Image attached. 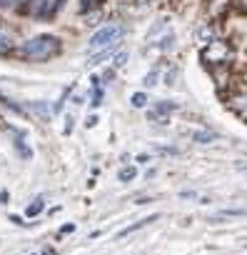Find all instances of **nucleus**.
I'll list each match as a JSON object with an SVG mask.
<instances>
[{"label": "nucleus", "instance_id": "obj_14", "mask_svg": "<svg viewBox=\"0 0 247 255\" xmlns=\"http://www.w3.org/2000/svg\"><path fill=\"white\" fill-rule=\"evenodd\" d=\"M130 103H133V108H145V105H148V95H145V93H135V95L130 98Z\"/></svg>", "mask_w": 247, "mask_h": 255}, {"label": "nucleus", "instance_id": "obj_8", "mask_svg": "<svg viewBox=\"0 0 247 255\" xmlns=\"http://www.w3.org/2000/svg\"><path fill=\"white\" fill-rule=\"evenodd\" d=\"M155 220H160V215H148V218H143V220H138V223H133V225H128V228H122V230L117 233V238H125V235H130V233H138L140 228H145V225H150V223H155Z\"/></svg>", "mask_w": 247, "mask_h": 255}, {"label": "nucleus", "instance_id": "obj_3", "mask_svg": "<svg viewBox=\"0 0 247 255\" xmlns=\"http://www.w3.org/2000/svg\"><path fill=\"white\" fill-rule=\"evenodd\" d=\"M225 98V105L230 113H235L237 118H242L247 123V85L245 83H237V85H230L227 93L222 95Z\"/></svg>", "mask_w": 247, "mask_h": 255}, {"label": "nucleus", "instance_id": "obj_1", "mask_svg": "<svg viewBox=\"0 0 247 255\" xmlns=\"http://www.w3.org/2000/svg\"><path fill=\"white\" fill-rule=\"evenodd\" d=\"M63 53V40L58 35H35V38H28L23 40L18 48H15V58L25 60V63H48L53 58H58Z\"/></svg>", "mask_w": 247, "mask_h": 255}, {"label": "nucleus", "instance_id": "obj_5", "mask_svg": "<svg viewBox=\"0 0 247 255\" xmlns=\"http://www.w3.org/2000/svg\"><path fill=\"white\" fill-rule=\"evenodd\" d=\"M18 43H15V33L0 25V58H10L15 53Z\"/></svg>", "mask_w": 247, "mask_h": 255}, {"label": "nucleus", "instance_id": "obj_12", "mask_svg": "<svg viewBox=\"0 0 247 255\" xmlns=\"http://www.w3.org/2000/svg\"><path fill=\"white\" fill-rule=\"evenodd\" d=\"M43 208H45V203H43V198H35L30 205H28V210H25V215L28 218H35V215H40L43 213Z\"/></svg>", "mask_w": 247, "mask_h": 255}, {"label": "nucleus", "instance_id": "obj_13", "mask_svg": "<svg viewBox=\"0 0 247 255\" xmlns=\"http://www.w3.org/2000/svg\"><path fill=\"white\" fill-rule=\"evenodd\" d=\"M192 138L197 143H212L217 138V133H212V130H197V133H192Z\"/></svg>", "mask_w": 247, "mask_h": 255}, {"label": "nucleus", "instance_id": "obj_16", "mask_svg": "<svg viewBox=\"0 0 247 255\" xmlns=\"http://www.w3.org/2000/svg\"><path fill=\"white\" fill-rule=\"evenodd\" d=\"M175 108H177L175 103H158V105H155L153 110H155V113H165V115H167V113H172Z\"/></svg>", "mask_w": 247, "mask_h": 255}, {"label": "nucleus", "instance_id": "obj_11", "mask_svg": "<svg viewBox=\"0 0 247 255\" xmlns=\"http://www.w3.org/2000/svg\"><path fill=\"white\" fill-rule=\"evenodd\" d=\"M135 175H138V168H135V165H128V168H122V170L117 173V180L130 183V180H135Z\"/></svg>", "mask_w": 247, "mask_h": 255}, {"label": "nucleus", "instance_id": "obj_6", "mask_svg": "<svg viewBox=\"0 0 247 255\" xmlns=\"http://www.w3.org/2000/svg\"><path fill=\"white\" fill-rule=\"evenodd\" d=\"M5 130L13 133V138H15V150L20 153V158H23V160H30V158H33V150L25 145V130H18V128H10V125H5Z\"/></svg>", "mask_w": 247, "mask_h": 255}, {"label": "nucleus", "instance_id": "obj_9", "mask_svg": "<svg viewBox=\"0 0 247 255\" xmlns=\"http://www.w3.org/2000/svg\"><path fill=\"white\" fill-rule=\"evenodd\" d=\"M222 218H247V210H242V208H222L217 215H212L210 220L212 223H220Z\"/></svg>", "mask_w": 247, "mask_h": 255}, {"label": "nucleus", "instance_id": "obj_21", "mask_svg": "<svg viewBox=\"0 0 247 255\" xmlns=\"http://www.w3.org/2000/svg\"><path fill=\"white\" fill-rule=\"evenodd\" d=\"M138 163H140V165H148V163H150V155H138Z\"/></svg>", "mask_w": 247, "mask_h": 255}, {"label": "nucleus", "instance_id": "obj_7", "mask_svg": "<svg viewBox=\"0 0 247 255\" xmlns=\"http://www.w3.org/2000/svg\"><path fill=\"white\" fill-rule=\"evenodd\" d=\"M28 110H33L43 123H48V120H50V115H53L50 105H48V103H43V100H33V103H28Z\"/></svg>", "mask_w": 247, "mask_h": 255}, {"label": "nucleus", "instance_id": "obj_20", "mask_svg": "<svg viewBox=\"0 0 247 255\" xmlns=\"http://www.w3.org/2000/svg\"><path fill=\"white\" fill-rule=\"evenodd\" d=\"M65 120H68V123H65V135H68V133H73V115H68Z\"/></svg>", "mask_w": 247, "mask_h": 255}, {"label": "nucleus", "instance_id": "obj_23", "mask_svg": "<svg viewBox=\"0 0 247 255\" xmlns=\"http://www.w3.org/2000/svg\"><path fill=\"white\" fill-rule=\"evenodd\" d=\"M0 203H8V190H0Z\"/></svg>", "mask_w": 247, "mask_h": 255}, {"label": "nucleus", "instance_id": "obj_17", "mask_svg": "<svg viewBox=\"0 0 247 255\" xmlns=\"http://www.w3.org/2000/svg\"><path fill=\"white\" fill-rule=\"evenodd\" d=\"M158 75H160L158 70H153V73H148V75H145V80H143V83H145V88H153V85L158 83Z\"/></svg>", "mask_w": 247, "mask_h": 255}, {"label": "nucleus", "instance_id": "obj_19", "mask_svg": "<svg viewBox=\"0 0 247 255\" xmlns=\"http://www.w3.org/2000/svg\"><path fill=\"white\" fill-rule=\"evenodd\" d=\"M73 230H75V225H73V223H68V225H63V228H60V235H68V233H73Z\"/></svg>", "mask_w": 247, "mask_h": 255}, {"label": "nucleus", "instance_id": "obj_25", "mask_svg": "<svg viewBox=\"0 0 247 255\" xmlns=\"http://www.w3.org/2000/svg\"><path fill=\"white\" fill-rule=\"evenodd\" d=\"M33 255H38V253H33Z\"/></svg>", "mask_w": 247, "mask_h": 255}, {"label": "nucleus", "instance_id": "obj_18", "mask_svg": "<svg viewBox=\"0 0 247 255\" xmlns=\"http://www.w3.org/2000/svg\"><path fill=\"white\" fill-rule=\"evenodd\" d=\"M125 60H128V53H120V55H115V68H120Z\"/></svg>", "mask_w": 247, "mask_h": 255}, {"label": "nucleus", "instance_id": "obj_24", "mask_svg": "<svg viewBox=\"0 0 247 255\" xmlns=\"http://www.w3.org/2000/svg\"><path fill=\"white\" fill-rule=\"evenodd\" d=\"M95 123H97V118H95V115H90V118H87V128H92Z\"/></svg>", "mask_w": 247, "mask_h": 255}, {"label": "nucleus", "instance_id": "obj_2", "mask_svg": "<svg viewBox=\"0 0 247 255\" xmlns=\"http://www.w3.org/2000/svg\"><path fill=\"white\" fill-rule=\"evenodd\" d=\"M122 35H125V28H122L120 23H107V25H102L100 30L92 33L87 48H90L92 53H95V50H102V48H115V45L122 40Z\"/></svg>", "mask_w": 247, "mask_h": 255}, {"label": "nucleus", "instance_id": "obj_4", "mask_svg": "<svg viewBox=\"0 0 247 255\" xmlns=\"http://www.w3.org/2000/svg\"><path fill=\"white\" fill-rule=\"evenodd\" d=\"M202 58H205V63H210V65H215V68H222V65H230L232 60V50H230V45L225 43V40H210L207 43V48L202 50Z\"/></svg>", "mask_w": 247, "mask_h": 255}, {"label": "nucleus", "instance_id": "obj_10", "mask_svg": "<svg viewBox=\"0 0 247 255\" xmlns=\"http://www.w3.org/2000/svg\"><path fill=\"white\" fill-rule=\"evenodd\" d=\"M227 5H230V0H212L210 3V18H217L222 10H227Z\"/></svg>", "mask_w": 247, "mask_h": 255}, {"label": "nucleus", "instance_id": "obj_15", "mask_svg": "<svg viewBox=\"0 0 247 255\" xmlns=\"http://www.w3.org/2000/svg\"><path fill=\"white\" fill-rule=\"evenodd\" d=\"M90 103H92V108H97V105L102 103V88H100V83L92 85V100H90Z\"/></svg>", "mask_w": 247, "mask_h": 255}, {"label": "nucleus", "instance_id": "obj_22", "mask_svg": "<svg viewBox=\"0 0 247 255\" xmlns=\"http://www.w3.org/2000/svg\"><path fill=\"white\" fill-rule=\"evenodd\" d=\"M10 220H13V223H15V225H25V220H23V218H20V215H10Z\"/></svg>", "mask_w": 247, "mask_h": 255}]
</instances>
